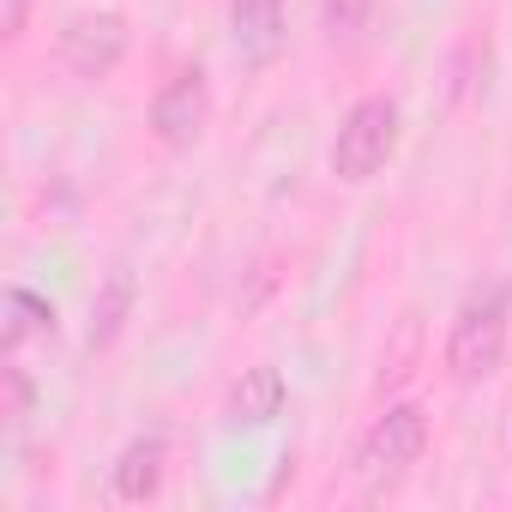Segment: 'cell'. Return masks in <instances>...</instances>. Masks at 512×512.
Returning a JSON list of instances; mask_svg holds the SVG:
<instances>
[{
	"label": "cell",
	"mask_w": 512,
	"mask_h": 512,
	"mask_svg": "<svg viewBox=\"0 0 512 512\" xmlns=\"http://www.w3.org/2000/svg\"><path fill=\"white\" fill-rule=\"evenodd\" d=\"M368 13H374V0H320V31L332 43H350L368 25Z\"/></svg>",
	"instance_id": "obj_11"
},
{
	"label": "cell",
	"mask_w": 512,
	"mask_h": 512,
	"mask_svg": "<svg viewBox=\"0 0 512 512\" xmlns=\"http://www.w3.org/2000/svg\"><path fill=\"white\" fill-rule=\"evenodd\" d=\"M506 356V290L488 284L476 290L458 314H452V332H446V368L458 380H488Z\"/></svg>",
	"instance_id": "obj_1"
},
{
	"label": "cell",
	"mask_w": 512,
	"mask_h": 512,
	"mask_svg": "<svg viewBox=\"0 0 512 512\" xmlns=\"http://www.w3.org/2000/svg\"><path fill=\"white\" fill-rule=\"evenodd\" d=\"M392 151H398V103L392 97H362L344 115L338 139H332V175L362 187V181H374L386 169Z\"/></svg>",
	"instance_id": "obj_2"
},
{
	"label": "cell",
	"mask_w": 512,
	"mask_h": 512,
	"mask_svg": "<svg viewBox=\"0 0 512 512\" xmlns=\"http://www.w3.org/2000/svg\"><path fill=\"white\" fill-rule=\"evenodd\" d=\"M422 446H428V410L422 404H392L362 440V470L368 476H398L422 458Z\"/></svg>",
	"instance_id": "obj_5"
},
{
	"label": "cell",
	"mask_w": 512,
	"mask_h": 512,
	"mask_svg": "<svg viewBox=\"0 0 512 512\" xmlns=\"http://www.w3.org/2000/svg\"><path fill=\"white\" fill-rule=\"evenodd\" d=\"M205 121H211V85H205L199 67L169 73L163 91L151 97V115H145V127H151V139L163 151H193L199 133H205Z\"/></svg>",
	"instance_id": "obj_3"
},
{
	"label": "cell",
	"mask_w": 512,
	"mask_h": 512,
	"mask_svg": "<svg viewBox=\"0 0 512 512\" xmlns=\"http://www.w3.org/2000/svg\"><path fill=\"white\" fill-rule=\"evenodd\" d=\"M229 43L247 67H266L284 49V0H229Z\"/></svg>",
	"instance_id": "obj_6"
},
{
	"label": "cell",
	"mask_w": 512,
	"mask_h": 512,
	"mask_svg": "<svg viewBox=\"0 0 512 512\" xmlns=\"http://www.w3.org/2000/svg\"><path fill=\"white\" fill-rule=\"evenodd\" d=\"M133 296H139L133 272H127V266H115V272L103 278L97 302H91V326H85V344H91V350H109V344L127 332V320H133Z\"/></svg>",
	"instance_id": "obj_9"
},
{
	"label": "cell",
	"mask_w": 512,
	"mask_h": 512,
	"mask_svg": "<svg viewBox=\"0 0 512 512\" xmlns=\"http://www.w3.org/2000/svg\"><path fill=\"white\" fill-rule=\"evenodd\" d=\"M121 55H127V19L121 13H79L61 31V61L85 85H103L121 67Z\"/></svg>",
	"instance_id": "obj_4"
},
{
	"label": "cell",
	"mask_w": 512,
	"mask_h": 512,
	"mask_svg": "<svg viewBox=\"0 0 512 512\" xmlns=\"http://www.w3.org/2000/svg\"><path fill=\"white\" fill-rule=\"evenodd\" d=\"M0 314H7V320H0V350H7V356H19V344H25V338L55 332V302H43L37 290H19V284L7 290Z\"/></svg>",
	"instance_id": "obj_10"
},
{
	"label": "cell",
	"mask_w": 512,
	"mask_h": 512,
	"mask_svg": "<svg viewBox=\"0 0 512 512\" xmlns=\"http://www.w3.org/2000/svg\"><path fill=\"white\" fill-rule=\"evenodd\" d=\"M163 470H169V440H163V434H139V440H127V452L115 458L109 488H115V500L139 506V500H151V494L163 488Z\"/></svg>",
	"instance_id": "obj_7"
},
{
	"label": "cell",
	"mask_w": 512,
	"mask_h": 512,
	"mask_svg": "<svg viewBox=\"0 0 512 512\" xmlns=\"http://www.w3.org/2000/svg\"><path fill=\"white\" fill-rule=\"evenodd\" d=\"M0 386H7V404H0V416H7V428L19 434L25 416H31V374H25V368H7V374H0Z\"/></svg>",
	"instance_id": "obj_12"
},
{
	"label": "cell",
	"mask_w": 512,
	"mask_h": 512,
	"mask_svg": "<svg viewBox=\"0 0 512 512\" xmlns=\"http://www.w3.org/2000/svg\"><path fill=\"white\" fill-rule=\"evenodd\" d=\"M284 374L272 368V362H260V368H241V380L229 386V422L235 428H266V422H278L284 416Z\"/></svg>",
	"instance_id": "obj_8"
}]
</instances>
